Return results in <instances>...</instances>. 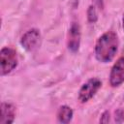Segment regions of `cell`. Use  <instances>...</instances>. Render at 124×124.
<instances>
[{
    "label": "cell",
    "instance_id": "6da1fadb",
    "mask_svg": "<svg viewBox=\"0 0 124 124\" xmlns=\"http://www.w3.org/2000/svg\"><path fill=\"white\" fill-rule=\"evenodd\" d=\"M118 48V38L112 31L103 34L96 43L95 56L102 63L110 62L116 54Z\"/></svg>",
    "mask_w": 124,
    "mask_h": 124
},
{
    "label": "cell",
    "instance_id": "7a4b0ae2",
    "mask_svg": "<svg viewBox=\"0 0 124 124\" xmlns=\"http://www.w3.org/2000/svg\"><path fill=\"white\" fill-rule=\"evenodd\" d=\"M1 76L11 73L17 66V56L15 49L11 47H3L0 51Z\"/></svg>",
    "mask_w": 124,
    "mask_h": 124
},
{
    "label": "cell",
    "instance_id": "3957f363",
    "mask_svg": "<svg viewBox=\"0 0 124 124\" xmlns=\"http://www.w3.org/2000/svg\"><path fill=\"white\" fill-rule=\"evenodd\" d=\"M101 85H102V82L99 78H93L87 80V82H85L79 89V92H78L79 101L81 103H85L89 101L96 94V92L99 90Z\"/></svg>",
    "mask_w": 124,
    "mask_h": 124
},
{
    "label": "cell",
    "instance_id": "277c9868",
    "mask_svg": "<svg viewBox=\"0 0 124 124\" xmlns=\"http://www.w3.org/2000/svg\"><path fill=\"white\" fill-rule=\"evenodd\" d=\"M20 44L27 51L35 50L41 44V34L37 29H31L27 31L20 40Z\"/></svg>",
    "mask_w": 124,
    "mask_h": 124
},
{
    "label": "cell",
    "instance_id": "5b68a950",
    "mask_svg": "<svg viewBox=\"0 0 124 124\" xmlns=\"http://www.w3.org/2000/svg\"><path fill=\"white\" fill-rule=\"evenodd\" d=\"M109 82L113 87L118 86L124 82V57H120L111 68Z\"/></svg>",
    "mask_w": 124,
    "mask_h": 124
},
{
    "label": "cell",
    "instance_id": "8992f818",
    "mask_svg": "<svg viewBox=\"0 0 124 124\" xmlns=\"http://www.w3.org/2000/svg\"><path fill=\"white\" fill-rule=\"evenodd\" d=\"M80 44V29L79 25L74 22L69 30L68 35V47L72 52H77L78 50Z\"/></svg>",
    "mask_w": 124,
    "mask_h": 124
},
{
    "label": "cell",
    "instance_id": "52a82bcc",
    "mask_svg": "<svg viewBox=\"0 0 124 124\" xmlns=\"http://www.w3.org/2000/svg\"><path fill=\"white\" fill-rule=\"evenodd\" d=\"M16 116V108L9 103L1 104L0 124H11L14 122Z\"/></svg>",
    "mask_w": 124,
    "mask_h": 124
},
{
    "label": "cell",
    "instance_id": "ba28073f",
    "mask_svg": "<svg viewBox=\"0 0 124 124\" xmlns=\"http://www.w3.org/2000/svg\"><path fill=\"white\" fill-rule=\"evenodd\" d=\"M72 117H73V110L70 107L68 106L60 107L58 113H57V118L59 122L64 123V124L69 123L72 120Z\"/></svg>",
    "mask_w": 124,
    "mask_h": 124
},
{
    "label": "cell",
    "instance_id": "9c48e42d",
    "mask_svg": "<svg viewBox=\"0 0 124 124\" xmlns=\"http://www.w3.org/2000/svg\"><path fill=\"white\" fill-rule=\"evenodd\" d=\"M87 17H88V20L89 22H96L97 21V13H96V10L93 6H90L88 8V11H87Z\"/></svg>",
    "mask_w": 124,
    "mask_h": 124
},
{
    "label": "cell",
    "instance_id": "30bf717a",
    "mask_svg": "<svg viewBox=\"0 0 124 124\" xmlns=\"http://www.w3.org/2000/svg\"><path fill=\"white\" fill-rule=\"evenodd\" d=\"M109 121V113H108V111H105L104 113H103V115H102V118L100 119V122H102V123H107V122H108Z\"/></svg>",
    "mask_w": 124,
    "mask_h": 124
},
{
    "label": "cell",
    "instance_id": "8fae6325",
    "mask_svg": "<svg viewBox=\"0 0 124 124\" xmlns=\"http://www.w3.org/2000/svg\"><path fill=\"white\" fill-rule=\"evenodd\" d=\"M122 24H123V29H124V15H123V18H122Z\"/></svg>",
    "mask_w": 124,
    "mask_h": 124
}]
</instances>
